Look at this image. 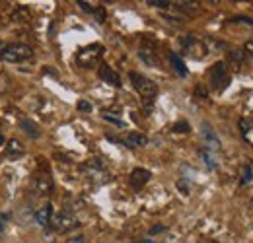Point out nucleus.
I'll return each mask as SVG.
<instances>
[{
  "label": "nucleus",
  "instance_id": "obj_1",
  "mask_svg": "<svg viewBox=\"0 0 253 243\" xmlns=\"http://www.w3.org/2000/svg\"><path fill=\"white\" fill-rule=\"evenodd\" d=\"M33 57V51L30 45L24 43H10L0 51V61L6 64H16V62L30 61Z\"/></svg>",
  "mask_w": 253,
  "mask_h": 243
},
{
  "label": "nucleus",
  "instance_id": "obj_2",
  "mask_svg": "<svg viewBox=\"0 0 253 243\" xmlns=\"http://www.w3.org/2000/svg\"><path fill=\"white\" fill-rule=\"evenodd\" d=\"M101 55H103V47L99 43H94V45H88V47H84L76 53V62L82 68H92L99 62Z\"/></svg>",
  "mask_w": 253,
  "mask_h": 243
},
{
  "label": "nucleus",
  "instance_id": "obj_3",
  "mask_svg": "<svg viewBox=\"0 0 253 243\" xmlns=\"http://www.w3.org/2000/svg\"><path fill=\"white\" fill-rule=\"evenodd\" d=\"M128 78H130V82H132V88L138 91L142 97L152 99V97L158 93V86H156L150 78H146V76H142V74H136V72H130Z\"/></svg>",
  "mask_w": 253,
  "mask_h": 243
},
{
  "label": "nucleus",
  "instance_id": "obj_4",
  "mask_svg": "<svg viewBox=\"0 0 253 243\" xmlns=\"http://www.w3.org/2000/svg\"><path fill=\"white\" fill-rule=\"evenodd\" d=\"M209 76H211V84H212V88H214L216 91L226 90L228 84H230V70H228L226 62H222V61L216 62V64H212Z\"/></svg>",
  "mask_w": 253,
  "mask_h": 243
},
{
  "label": "nucleus",
  "instance_id": "obj_5",
  "mask_svg": "<svg viewBox=\"0 0 253 243\" xmlns=\"http://www.w3.org/2000/svg\"><path fill=\"white\" fill-rule=\"evenodd\" d=\"M51 226H53V230H55V232H59V234H66V232L76 230L80 224H78V220H76L72 214L61 212V214H57L55 218H51Z\"/></svg>",
  "mask_w": 253,
  "mask_h": 243
},
{
  "label": "nucleus",
  "instance_id": "obj_6",
  "mask_svg": "<svg viewBox=\"0 0 253 243\" xmlns=\"http://www.w3.org/2000/svg\"><path fill=\"white\" fill-rule=\"evenodd\" d=\"M181 45H183V51L185 55H189L193 59H203L207 55V47L201 39H197L195 35H185L181 39Z\"/></svg>",
  "mask_w": 253,
  "mask_h": 243
},
{
  "label": "nucleus",
  "instance_id": "obj_7",
  "mask_svg": "<svg viewBox=\"0 0 253 243\" xmlns=\"http://www.w3.org/2000/svg\"><path fill=\"white\" fill-rule=\"evenodd\" d=\"M150 177H152V173H150L148 169H144V167H136V169L130 171V187L136 189V191H140L146 183L150 181Z\"/></svg>",
  "mask_w": 253,
  "mask_h": 243
},
{
  "label": "nucleus",
  "instance_id": "obj_8",
  "mask_svg": "<svg viewBox=\"0 0 253 243\" xmlns=\"http://www.w3.org/2000/svg\"><path fill=\"white\" fill-rule=\"evenodd\" d=\"M32 189L37 195H51L53 193V181L45 175H37V177H33Z\"/></svg>",
  "mask_w": 253,
  "mask_h": 243
},
{
  "label": "nucleus",
  "instance_id": "obj_9",
  "mask_svg": "<svg viewBox=\"0 0 253 243\" xmlns=\"http://www.w3.org/2000/svg\"><path fill=\"white\" fill-rule=\"evenodd\" d=\"M97 74H99V78H101L103 82H107V84H111V86H115V88H119V86H121V78H119V74H117L111 66L101 64V66H99V70H97Z\"/></svg>",
  "mask_w": 253,
  "mask_h": 243
},
{
  "label": "nucleus",
  "instance_id": "obj_10",
  "mask_svg": "<svg viewBox=\"0 0 253 243\" xmlns=\"http://www.w3.org/2000/svg\"><path fill=\"white\" fill-rule=\"evenodd\" d=\"M203 138H205V146H207V150H211V152H218L220 150V140L216 138V134L212 132V128H211V124H203Z\"/></svg>",
  "mask_w": 253,
  "mask_h": 243
},
{
  "label": "nucleus",
  "instance_id": "obj_11",
  "mask_svg": "<svg viewBox=\"0 0 253 243\" xmlns=\"http://www.w3.org/2000/svg\"><path fill=\"white\" fill-rule=\"evenodd\" d=\"M123 142L128 148H144L148 144V138L144 134H140V132H128L123 138Z\"/></svg>",
  "mask_w": 253,
  "mask_h": 243
},
{
  "label": "nucleus",
  "instance_id": "obj_12",
  "mask_svg": "<svg viewBox=\"0 0 253 243\" xmlns=\"http://www.w3.org/2000/svg\"><path fill=\"white\" fill-rule=\"evenodd\" d=\"M51 218H53V206L51 204H45V206H41L37 212H35V222L39 224V226H49L51 224Z\"/></svg>",
  "mask_w": 253,
  "mask_h": 243
},
{
  "label": "nucleus",
  "instance_id": "obj_13",
  "mask_svg": "<svg viewBox=\"0 0 253 243\" xmlns=\"http://www.w3.org/2000/svg\"><path fill=\"white\" fill-rule=\"evenodd\" d=\"M24 146H22V142L18 140V138H10L8 140V144H6V156L8 158H12V160H16V158H20V156H24Z\"/></svg>",
  "mask_w": 253,
  "mask_h": 243
},
{
  "label": "nucleus",
  "instance_id": "obj_14",
  "mask_svg": "<svg viewBox=\"0 0 253 243\" xmlns=\"http://www.w3.org/2000/svg\"><path fill=\"white\" fill-rule=\"evenodd\" d=\"M240 132L244 140L253 148V119H242L240 121Z\"/></svg>",
  "mask_w": 253,
  "mask_h": 243
},
{
  "label": "nucleus",
  "instance_id": "obj_15",
  "mask_svg": "<svg viewBox=\"0 0 253 243\" xmlns=\"http://www.w3.org/2000/svg\"><path fill=\"white\" fill-rule=\"evenodd\" d=\"M140 59L146 62V64H150V66H158V57H156V53H154V47H146V45H142L140 47Z\"/></svg>",
  "mask_w": 253,
  "mask_h": 243
},
{
  "label": "nucleus",
  "instance_id": "obj_16",
  "mask_svg": "<svg viewBox=\"0 0 253 243\" xmlns=\"http://www.w3.org/2000/svg\"><path fill=\"white\" fill-rule=\"evenodd\" d=\"M10 20L12 22H28L30 20V10H28V6H16L14 10H12V14H10Z\"/></svg>",
  "mask_w": 253,
  "mask_h": 243
},
{
  "label": "nucleus",
  "instance_id": "obj_17",
  "mask_svg": "<svg viewBox=\"0 0 253 243\" xmlns=\"http://www.w3.org/2000/svg\"><path fill=\"white\" fill-rule=\"evenodd\" d=\"M169 62L173 64V70L179 76H187V66H185V62L181 61V57L177 53H169Z\"/></svg>",
  "mask_w": 253,
  "mask_h": 243
},
{
  "label": "nucleus",
  "instance_id": "obj_18",
  "mask_svg": "<svg viewBox=\"0 0 253 243\" xmlns=\"http://www.w3.org/2000/svg\"><path fill=\"white\" fill-rule=\"evenodd\" d=\"M22 128H24V132L30 136V138H37L39 136V128H37V124L30 119H24L22 121Z\"/></svg>",
  "mask_w": 253,
  "mask_h": 243
},
{
  "label": "nucleus",
  "instance_id": "obj_19",
  "mask_svg": "<svg viewBox=\"0 0 253 243\" xmlns=\"http://www.w3.org/2000/svg\"><path fill=\"white\" fill-rule=\"evenodd\" d=\"M199 154H201V158L205 160V163H207V167H209V169H214V167H216V160H214V154L211 152V150H207V148H201V150H199Z\"/></svg>",
  "mask_w": 253,
  "mask_h": 243
},
{
  "label": "nucleus",
  "instance_id": "obj_20",
  "mask_svg": "<svg viewBox=\"0 0 253 243\" xmlns=\"http://www.w3.org/2000/svg\"><path fill=\"white\" fill-rule=\"evenodd\" d=\"M244 59H246V53L244 51H230L228 53V61L232 62L234 66H238V68L244 64Z\"/></svg>",
  "mask_w": 253,
  "mask_h": 243
},
{
  "label": "nucleus",
  "instance_id": "obj_21",
  "mask_svg": "<svg viewBox=\"0 0 253 243\" xmlns=\"http://www.w3.org/2000/svg\"><path fill=\"white\" fill-rule=\"evenodd\" d=\"M253 179V171L250 165H244L242 167V185H248V183H252Z\"/></svg>",
  "mask_w": 253,
  "mask_h": 243
},
{
  "label": "nucleus",
  "instance_id": "obj_22",
  "mask_svg": "<svg viewBox=\"0 0 253 243\" xmlns=\"http://www.w3.org/2000/svg\"><path fill=\"white\" fill-rule=\"evenodd\" d=\"M103 115V119L109 122H113V124H117V126H123L125 122H123V119H119V117H115V113H109V111H103L101 113Z\"/></svg>",
  "mask_w": 253,
  "mask_h": 243
},
{
  "label": "nucleus",
  "instance_id": "obj_23",
  "mask_svg": "<svg viewBox=\"0 0 253 243\" xmlns=\"http://www.w3.org/2000/svg\"><path fill=\"white\" fill-rule=\"evenodd\" d=\"M232 26H246V28H253V20L252 18H234L230 20Z\"/></svg>",
  "mask_w": 253,
  "mask_h": 243
},
{
  "label": "nucleus",
  "instance_id": "obj_24",
  "mask_svg": "<svg viewBox=\"0 0 253 243\" xmlns=\"http://www.w3.org/2000/svg\"><path fill=\"white\" fill-rule=\"evenodd\" d=\"M189 130H191V126H189V122H187V121H179V122H175V124H173V132L187 134Z\"/></svg>",
  "mask_w": 253,
  "mask_h": 243
},
{
  "label": "nucleus",
  "instance_id": "obj_25",
  "mask_svg": "<svg viewBox=\"0 0 253 243\" xmlns=\"http://www.w3.org/2000/svg\"><path fill=\"white\" fill-rule=\"evenodd\" d=\"M94 16L97 18L99 24H103V22H105V8H103V6H97L94 10Z\"/></svg>",
  "mask_w": 253,
  "mask_h": 243
},
{
  "label": "nucleus",
  "instance_id": "obj_26",
  "mask_svg": "<svg viewBox=\"0 0 253 243\" xmlns=\"http://www.w3.org/2000/svg\"><path fill=\"white\" fill-rule=\"evenodd\" d=\"M146 4L148 6H154V8H169V2L168 0H148Z\"/></svg>",
  "mask_w": 253,
  "mask_h": 243
},
{
  "label": "nucleus",
  "instance_id": "obj_27",
  "mask_svg": "<svg viewBox=\"0 0 253 243\" xmlns=\"http://www.w3.org/2000/svg\"><path fill=\"white\" fill-rule=\"evenodd\" d=\"M78 111H84V113H90V111H92V103H90V101H86V99H82V101H78Z\"/></svg>",
  "mask_w": 253,
  "mask_h": 243
},
{
  "label": "nucleus",
  "instance_id": "obj_28",
  "mask_svg": "<svg viewBox=\"0 0 253 243\" xmlns=\"http://www.w3.org/2000/svg\"><path fill=\"white\" fill-rule=\"evenodd\" d=\"M78 6H80L84 12H88V14H94V10H95L90 2H84V0H78Z\"/></svg>",
  "mask_w": 253,
  "mask_h": 243
},
{
  "label": "nucleus",
  "instance_id": "obj_29",
  "mask_svg": "<svg viewBox=\"0 0 253 243\" xmlns=\"http://www.w3.org/2000/svg\"><path fill=\"white\" fill-rule=\"evenodd\" d=\"M244 53L250 55V57H253V39H250V41L244 45Z\"/></svg>",
  "mask_w": 253,
  "mask_h": 243
},
{
  "label": "nucleus",
  "instance_id": "obj_30",
  "mask_svg": "<svg viewBox=\"0 0 253 243\" xmlns=\"http://www.w3.org/2000/svg\"><path fill=\"white\" fill-rule=\"evenodd\" d=\"M66 243H86V240H84L82 236H76V238H70Z\"/></svg>",
  "mask_w": 253,
  "mask_h": 243
},
{
  "label": "nucleus",
  "instance_id": "obj_31",
  "mask_svg": "<svg viewBox=\"0 0 253 243\" xmlns=\"http://www.w3.org/2000/svg\"><path fill=\"white\" fill-rule=\"evenodd\" d=\"M164 230H166L164 226H154V228L150 230V236H154V234H160V232H164Z\"/></svg>",
  "mask_w": 253,
  "mask_h": 243
},
{
  "label": "nucleus",
  "instance_id": "obj_32",
  "mask_svg": "<svg viewBox=\"0 0 253 243\" xmlns=\"http://www.w3.org/2000/svg\"><path fill=\"white\" fill-rule=\"evenodd\" d=\"M197 95L207 97V90H205V86H197Z\"/></svg>",
  "mask_w": 253,
  "mask_h": 243
},
{
  "label": "nucleus",
  "instance_id": "obj_33",
  "mask_svg": "<svg viewBox=\"0 0 253 243\" xmlns=\"http://www.w3.org/2000/svg\"><path fill=\"white\" fill-rule=\"evenodd\" d=\"M4 144H6V140H4V136L0 134V146H4Z\"/></svg>",
  "mask_w": 253,
  "mask_h": 243
},
{
  "label": "nucleus",
  "instance_id": "obj_34",
  "mask_svg": "<svg viewBox=\"0 0 253 243\" xmlns=\"http://www.w3.org/2000/svg\"><path fill=\"white\" fill-rule=\"evenodd\" d=\"M2 228H4V224H2V220H0V232H2Z\"/></svg>",
  "mask_w": 253,
  "mask_h": 243
},
{
  "label": "nucleus",
  "instance_id": "obj_35",
  "mask_svg": "<svg viewBox=\"0 0 253 243\" xmlns=\"http://www.w3.org/2000/svg\"><path fill=\"white\" fill-rule=\"evenodd\" d=\"M0 124H2V122H0Z\"/></svg>",
  "mask_w": 253,
  "mask_h": 243
},
{
  "label": "nucleus",
  "instance_id": "obj_36",
  "mask_svg": "<svg viewBox=\"0 0 253 243\" xmlns=\"http://www.w3.org/2000/svg\"><path fill=\"white\" fill-rule=\"evenodd\" d=\"M252 204H253V202H252Z\"/></svg>",
  "mask_w": 253,
  "mask_h": 243
}]
</instances>
